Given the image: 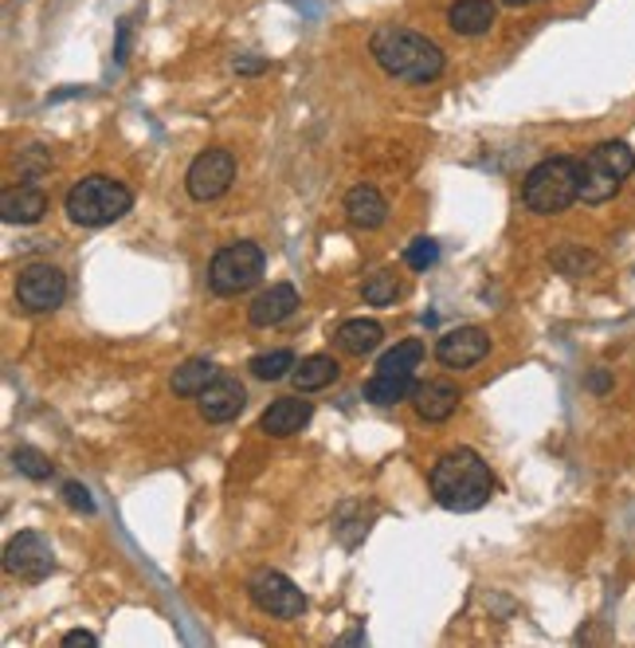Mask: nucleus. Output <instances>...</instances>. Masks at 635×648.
I'll return each instance as SVG.
<instances>
[{"label": "nucleus", "mask_w": 635, "mask_h": 648, "mask_svg": "<svg viewBox=\"0 0 635 648\" xmlns=\"http://www.w3.org/2000/svg\"><path fill=\"white\" fill-rule=\"evenodd\" d=\"M369 52L381 63V71L400 83H431L444 75V48L436 40H428L424 32L400 24H385L369 35Z\"/></svg>", "instance_id": "nucleus-1"}, {"label": "nucleus", "mask_w": 635, "mask_h": 648, "mask_svg": "<svg viewBox=\"0 0 635 648\" xmlns=\"http://www.w3.org/2000/svg\"><path fill=\"white\" fill-rule=\"evenodd\" d=\"M428 487L439 507L447 511H479L495 495V472L475 449H451L431 464Z\"/></svg>", "instance_id": "nucleus-2"}, {"label": "nucleus", "mask_w": 635, "mask_h": 648, "mask_svg": "<svg viewBox=\"0 0 635 648\" xmlns=\"http://www.w3.org/2000/svg\"><path fill=\"white\" fill-rule=\"evenodd\" d=\"M522 200L530 213L558 216L573 200H581V162L576 157H545L538 162L522 182Z\"/></svg>", "instance_id": "nucleus-3"}, {"label": "nucleus", "mask_w": 635, "mask_h": 648, "mask_svg": "<svg viewBox=\"0 0 635 648\" xmlns=\"http://www.w3.org/2000/svg\"><path fill=\"white\" fill-rule=\"evenodd\" d=\"M63 208H67V216L75 225L106 228L134 208V193L122 182H114V177H106V173H91V177H79V182L71 185Z\"/></svg>", "instance_id": "nucleus-4"}, {"label": "nucleus", "mask_w": 635, "mask_h": 648, "mask_svg": "<svg viewBox=\"0 0 635 648\" xmlns=\"http://www.w3.org/2000/svg\"><path fill=\"white\" fill-rule=\"evenodd\" d=\"M632 173L635 150L627 142H601L581 157V200L584 205H604L624 189Z\"/></svg>", "instance_id": "nucleus-5"}, {"label": "nucleus", "mask_w": 635, "mask_h": 648, "mask_svg": "<svg viewBox=\"0 0 635 648\" xmlns=\"http://www.w3.org/2000/svg\"><path fill=\"white\" fill-rule=\"evenodd\" d=\"M263 268H267V256L259 244H251V240L223 244L212 256V264H208V291L223 295V299H228V295H240L259 284Z\"/></svg>", "instance_id": "nucleus-6"}, {"label": "nucleus", "mask_w": 635, "mask_h": 648, "mask_svg": "<svg viewBox=\"0 0 635 648\" xmlns=\"http://www.w3.org/2000/svg\"><path fill=\"white\" fill-rule=\"evenodd\" d=\"M248 597H251V605H256L259 614L279 617V621H294V617L306 614V597H302V589L279 570L251 574Z\"/></svg>", "instance_id": "nucleus-7"}, {"label": "nucleus", "mask_w": 635, "mask_h": 648, "mask_svg": "<svg viewBox=\"0 0 635 648\" xmlns=\"http://www.w3.org/2000/svg\"><path fill=\"white\" fill-rule=\"evenodd\" d=\"M17 299L24 311L48 315L55 307H63L67 299V276H63L55 264H28L17 279Z\"/></svg>", "instance_id": "nucleus-8"}, {"label": "nucleus", "mask_w": 635, "mask_h": 648, "mask_svg": "<svg viewBox=\"0 0 635 648\" xmlns=\"http://www.w3.org/2000/svg\"><path fill=\"white\" fill-rule=\"evenodd\" d=\"M236 182V157L232 150H205L192 157L189 173H185V189L192 200H216L232 189Z\"/></svg>", "instance_id": "nucleus-9"}, {"label": "nucleus", "mask_w": 635, "mask_h": 648, "mask_svg": "<svg viewBox=\"0 0 635 648\" xmlns=\"http://www.w3.org/2000/svg\"><path fill=\"white\" fill-rule=\"evenodd\" d=\"M4 570L12 578H24V582H43L52 578L55 570V558H52V546L40 531H20L9 546H4Z\"/></svg>", "instance_id": "nucleus-10"}, {"label": "nucleus", "mask_w": 635, "mask_h": 648, "mask_svg": "<svg viewBox=\"0 0 635 648\" xmlns=\"http://www.w3.org/2000/svg\"><path fill=\"white\" fill-rule=\"evenodd\" d=\"M487 354H490V335L482 327L447 330V335L436 342V358L447 366V370H471V366H479Z\"/></svg>", "instance_id": "nucleus-11"}, {"label": "nucleus", "mask_w": 635, "mask_h": 648, "mask_svg": "<svg viewBox=\"0 0 635 648\" xmlns=\"http://www.w3.org/2000/svg\"><path fill=\"white\" fill-rule=\"evenodd\" d=\"M243 405H248V389L240 385V378H228V373H220V378L200 393V416H205L208 424L236 421V416L243 413Z\"/></svg>", "instance_id": "nucleus-12"}, {"label": "nucleus", "mask_w": 635, "mask_h": 648, "mask_svg": "<svg viewBox=\"0 0 635 648\" xmlns=\"http://www.w3.org/2000/svg\"><path fill=\"white\" fill-rule=\"evenodd\" d=\"M408 401H413V409H416V416H420V421L439 424V421H447V416L459 409V389L451 385V381H439V378L416 381L413 398H408Z\"/></svg>", "instance_id": "nucleus-13"}, {"label": "nucleus", "mask_w": 635, "mask_h": 648, "mask_svg": "<svg viewBox=\"0 0 635 648\" xmlns=\"http://www.w3.org/2000/svg\"><path fill=\"white\" fill-rule=\"evenodd\" d=\"M299 311V287L294 284H271L256 302L248 307L251 327H279Z\"/></svg>", "instance_id": "nucleus-14"}, {"label": "nucleus", "mask_w": 635, "mask_h": 648, "mask_svg": "<svg viewBox=\"0 0 635 648\" xmlns=\"http://www.w3.org/2000/svg\"><path fill=\"white\" fill-rule=\"evenodd\" d=\"M314 416V405L302 398H279L271 401V405L263 409V416H259V429L267 432V436H294V432H302V424Z\"/></svg>", "instance_id": "nucleus-15"}, {"label": "nucleus", "mask_w": 635, "mask_h": 648, "mask_svg": "<svg viewBox=\"0 0 635 648\" xmlns=\"http://www.w3.org/2000/svg\"><path fill=\"white\" fill-rule=\"evenodd\" d=\"M345 216H350L353 228H365V233L381 228L388 220L385 193H381L377 185H353V189L345 193Z\"/></svg>", "instance_id": "nucleus-16"}, {"label": "nucleus", "mask_w": 635, "mask_h": 648, "mask_svg": "<svg viewBox=\"0 0 635 648\" xmlns=\"http://www.w3.org/2000/svg\"><path fill=\"white\" fill-rule=\"evenodd\" d=\"M43 213H48V197L35 185H17V189H4V197H0L4 225H40Z\"/></svg>", "instance_id": "nucleus-17"}, {"label": "nucleus", "mask_w": 635, "mask_h": 648, "mask_svg": "<svg viewBox=\"0 0 635 648\" xmlns=\"http://www.w3.org/2000/svg\"><path fill=\"white\" fill-rule=\"evenodd\" d=\"M495 17H498L495 0H456V4L447 9V24H451V32H459V35L490 32V28H495Z\"/></svg>", "instance_id": "nucleus-18"}, {"label": "nucleus", "mask_w": 635, "mask_h": 648, "mask_svg": "<svg viewBox=\"0 0 635 648\" xmlns=\"http://www.w3.org/2000/svg\"><path fill=\"white\" fill-rule=\"evenodd\" d=\"M381 338H385V327H381L377 319H345L342 327H337L334 342H337V350H342V354L365 358V354H373V350H377Z\"/></svg>", "instance_id": "nucleus-19"}, {"label": "nucleus", "mask_w": 635, "mask_h": 648, "mask_svg": "<svg viewBox=\"0 0 635 648\" xmlns=\"http://www.w3.org/2000/svg\"><path fill=\"white\" fill-rule=\"evenodd\" d=\"M216 378H220V370H216L208 358H189V362H180L177 370H173L169 389L177 398H200Z\"/></svg>", "instance_id": "nucleus-20"}, {"label": "nucleus", "mask_w": 635, "mask_h": 648, "mask_svg": "<svg viewBox=\"0 0 635 648\" xmlns=\"http://www.w3.org/2000/svg\"><path fill=\"white\" fill-rule=\"evenodd\" d=\"M416 389V378L413 373H373L369 381H365V401H373V405L388 409L396 405V401H408Z\"/></svg>", "instance_id": "nucleus-21"}, {"label": "nucleus", "mask_w": 635, "mask_h": 648, "mask_svg": "<svg viewBox=\"0 0 635 648\" xmlns=\"http://www.w3.org/2000/svg\"><path fill=\"white\" fill-rule=\"evenodd\" d=\"M337 373H342V366H337L330 354H310V358H302V366H294L291 381L299 393H318V389L334 385Z\"/></svg>", "instance_id": "nucleus-22"}, {"label": "nucleus", "mask_w": 635, "mask_h": 648, "mask_svg": "<svg viewBox=\"0 0 635 648\" xmlns=\"http://www.w3.org/2000/svg\"><path fill=\"white\" fill-rule=\"evenodd\" d=\"M420 362H424V342L420 338H404V342H396L393 350L381 358L377 370L381 373H413L416 378V366Z\"/></svg>", "instance_id": "nucleus-23"}, {"label": "nucleus", "mask_w": 635, "mask_h": 648, "mask_svg": "<svg viewBox=\"0 0 635 648\" xmlns=\"http://www.w3.org/2000/svg\"><path fill=\"white\" fill-rule=\"evenodd\" d=\"M294 354L291 350H271V354H256L248 362V370L256 373L259 381H279V378H287V373H294Z\"/></svg>", "instance_id": "nucleus-24"}, {"label": "nucleus", "mask_w": 635, "mask_h": 648, "mask_svg": "<svg viewBox=\"0 0 635 648\" xmlns=\"http://www.w3.org/2000/svg\"><path fill=\"white\" fill-rule=\"evenodd\" d=\"M361 295H365V302L369 307H388V302H396V295H400V279H396V271H373L369 279H365V287H361Z\"/></svg>", "instance_id": "nucleus-25"}, {"label": "nucleus", "mask_w": 635, "mask_h": 648, "mask_svg": "<svg viewBox=\"0 0 635 648\" xmlns=\"http://www.w3.org/2000/svg\"><path fill=\"white\" fill-rule=\"evenodd\" d=\"M12 464H17L20 475H28V480H35V484L52 480V460L43 456L40 449H28V444H20V449L12 452Z\"/></svg>", "instance_id": "nucleus-26"}, {"label": "nucleus", "mask_w": 635, "mask_h": 648, "mask_svg": "<svg viewBox=\"0 0 635 648\" xmlns=\"http://www.w3.org/2000/svg\"><path fill=\"white\" fill-rule=\"evenodd\" d=\"M553 268L565 271V276H584L589 268H596V256L593 251L576 248V244H565V248L553 251Z\"/></svg>", "instance_id": "nucleus-27"}, {"label": "nucleus", "mask_w": 635, "mask_h": 648, "mask_svg": "<svg viewBox=\"0 0 635 648\" xmlns=\"http://www.w3.org/2000/svg\"><path fill=\"white\" fill-rule=\"evenodd\" d=\"M436 259H439V244L431 240V236H420V240H413L404 248V264L413 271H428Z\"/></svg>", "instance_id": "nucleus-28"}, {"label": "nucleus", "mask_w": 635, "mask_h": 648, "mask_svg": "<svg viewBox=\"0 0 635 648\" xmlns=\"http://www.w3.org/2000/svg\"><path fill=\"white\" fill-rule=\"evenodd\" d=\"M63 500H67V507L79 511V515H95V500H91V492H86L79 480H67V484H63Z\"/></svg>", "instance_id": "nucleus-29"}, {"label": "nucleus", "mask_w": 635, "mask_h": 648, "mask_svg": "<svg viewBox=\"0 0 635 648\" xmlns=\"http://www.w3.org/2000/svg\"><path fill=\"white\" fill-rule=\"evenodd\" d=\"M79 645L95 648V645H98V637H95V632H86V629H71L67 637H63V648H79Z\"/></svg>", "instance_id": "nucleus-30"}, {"label": "nucleus", "mask_w": 635, "mask_h": 648, "mask_svg": "<svg viewBox=\"0 0 635 648\" xmlns=\"http://www.w3.org/2000/svg\"><path fill=\"white\" fill-rule=\"evenodd\" d=\"M584 385L593 389V393H608V389H612V373L608 370H593L589 378H584Z\"/></svg>", "instance_id": "nucleus-31"}, {"label": "nucleus", "mask_w": 635, "mask_h": 648, "mask_svg": "<svg viewBox=\"0 0 635 648\" xmlns=\"http://www.w3.org/2000/svg\"><path fill=\"white\" fill-rule=\"evenodd\" d=\"M126 48H129V20L118 24V43H114V60L126 63Z\"/></svg>", "instance_id": "nucleus-32"}, {"label": "nucleus", "mask_w": 635, "mask_h": 648, "mask_svg": "<svg viewBox=\"0 0 635 648\" xmlns=\"http://www.w3.org/2000/svg\"><path fill=\"white\" fill-rule=\"evenodd\" d=\"M232 68H236V75H259V71H267V60H243L240 55Z\"/></svg>", "instance_id": "nucleus-33"}, {"label": "nucleus", "mask_w": 635, "mask_h": 648, "mask_svg": "<svg viewBox=\"0 0 635 648\" xmlns=\"http://www.w3.org/2000/svg\"><path fill=\"white\" fill-rule=\"evenodd\" d=\"M502 4H510V9H518V4H530V0H502Z\"/></svg>", "instance_id": "nucleus-34"}]
</instances>
